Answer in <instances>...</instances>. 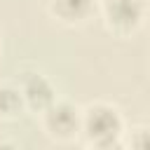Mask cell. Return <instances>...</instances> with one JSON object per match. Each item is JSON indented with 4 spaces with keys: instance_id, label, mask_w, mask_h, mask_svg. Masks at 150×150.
Listing matches in <instances>:
<instances>
[{
    "instance_id": "6da1fadb",
    "label": "cell",
    "mask_w": 150,
    "mask_h": 150,
    "mask_svg": "<svg viewBox=\"0 0 150 150\" xmlns=\"http://www.w3.org/2000/svg\"><path fill=\"white\" fill-rule=\"evenodd\" d=\"M82 136L84 143L98 150H112L127 145L124 141V120L120 110L110 103H89L82 110Z\"/></svg>"
},
{
    "instance_id": "7a4b0ae2",
    "label": "cell",
    "mask_w": 150,
    "mask_h": 150,
    "mask_svg": "<svg viewBox=\"0 0 150 150\" xmlns=\"http://www.w3.org/2000/svg\"><path fill=\"white\" fill-rule=\"evenodd\" d=\"M40 117L45 134L59 143H68L82 134V110L70 101H54L45 112H40Z\"/></svg>"
},
{
    "instance_id": "3957f363",
    "label": "cell",
    "mask_w": 150,
    "mask_h": 150,
    "mask_svg": "<svg viewBox=\"0 0 150 150\" xmlns=\"http://www.w3.org/2000/svg\"><path fill=\"white\" fill-rule=\"evenodd\" d=\"M103 23L115 35H131L141 28L145 16L143 0H103L101 2Z\"/></svg>"
},
{
    "instance_id": "277c9868",
    "label": "cell",
    "mask_w": 150,
    "mask_h": 150,
    "mask_svg": "<svg viewBox=\"0 0 150 150\" xmlns=\"http://www.w3.org/2000/svg\"><path fill=\"white\" fill-rule=\"evenodd\" d=\"M19 89L26 103V110L33 112H45L54 101H56V89L52 84V80L38 70H26L19 75Z\"/></svg>"
},
{
    "instance_id": "5b68a950",
    "label": "cell",
    "mask_w": 150,
    "mask_h": 150,
    "mask_svg": "<svg viewBox=\"0 0 150 150\" xmlns=\"http://www.w3.org/2000/svg\"><path fill=\"white\" fill-rule=\"evenodd\" d=\"M96 9V0H49V12L66 26L84 23Z\"/></svg>"
},
{
    "instance_id": "8992f818",
    "label": "cell",
    "mask_w": 150,
    "mask_h": 150,
    "mask_svg": "<svg viewBox=\"0 0 150 150\" xmlns=\"http://www.w3.org/2000/svg\"><path fill=\"white\" fill-rule=\"evenodd\" d=\"M26 110L19 84H0V120H14Z\"/></svg>"
},
{
    "instance_id": "52a82bcc",
    "label": "cell",
    "mask_w": 150,
    "mask_h": 150,
    "mask_svg": "<svg viewBox=\"0 0 150 150\" xmlns=\"http://www.w3.org/2000/svg\"><path fill=\"white\" fill-rule=\"evenodd\" d=\"M127 145L138 148V150H150V129H148V127H138V129H134V134L129 136Z\"/></svg>"
}]
</instances>
